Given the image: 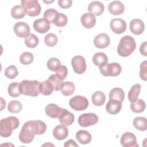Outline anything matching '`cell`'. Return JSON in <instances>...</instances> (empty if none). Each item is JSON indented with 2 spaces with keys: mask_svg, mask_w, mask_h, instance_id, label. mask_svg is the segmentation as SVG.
Here are the masks:
<instances>
[{
  "mask_svg": "<svg viewBox=\"0 0 147 147\" xmlns=\"http://www.w3.org/2000/svg\"><path fill=\"white\" fill-rule=\"evenodd\" d=\"M136 44L133 37L126 35L122 37L119 42L117 52L122 57H127L135 50Z\"/></svg>",
  "mask_w": 147,
  "mask_h": 147,
  "instance_id": "obj_1",
  "label": "cell"
},
{
  "mask_svg": "<svg viewBox=\"0 0 147 147\" xmlns=\"http://www.w3.org/2000/svg\"><path fill=\"white\" fill-rule=\"evenodd\" d=\"M19 120L16 117L10 116L3 118L0 121V135L3 137H8L11 135L12 131L19 126Z\"/></svg>",
  "mask_w": 147,
  "mask_h": 147,
  "instance_id": "obj_2",
  "label": "cell"
},
{
  "mask_svg": "<svg viewBox=\"0 0 147 147\" xmlns=\"http://www.w3.org/2000/svg\"><path fill=\"white\" fill-rule=\"evenodd\" d=\"M40 83L36 80H24L21 81L20 83L21 94L32 97L37 96L40 93Z\"/></svg>",
  "mask_w": 147,
  "mask_h": 147,
  "instance_id": "obj_3",
  "label": "cell"
},
{
  "mask_svg": "<svg viewBox=\"0 0 147 147\" xmlns=\"http://www.w3.org/2000/svg\"><path fill=\"white\" fill-rule=\"evenodd\" d=\"M21 5L29 16H37L41 12V6L37 0H23L21 1Z\"/></svg>",
  "mask_w": 147,
  "mask_h": 147,
  "instance_id": "obj_4",
  "label": "cell"
},
{
  "mask_svg": "<svg viewBox=\"0 0 147 147\" xmlns=\"http://www.w3.org/2000/svg\"><path fill=\"white\" fill-rule=\"evenodd\" d=\"M100 73L105 76H117L121 74L122 68L117 63H107L99 67Z\"/></svg>",
  "mask_w": 147,
  "mask_h": 147,
  "instance_id": "obj_5",
  "label": "cell"
},
{
  "mask_svg": "<svg viewBox=\"0 0 147 147\" xmlns=\"http://www.w3.org/2000/svg\"><path fill=\"white\" fill-rule=\"evenodd\" d=\"M24 126L28 128L34 135L42 134L47 130L46 124L40 120L29 121L25 122Z\"/></svg>",
  "mask_w": 147,
  "mask_h": 147,
  "instance_id": "obj_6",
  "label": "cell"
},
{
  "mask_svg": "<svg viewBox=\"0 0 147 147\" xmlns=\"http://www.w3.org/2000/svg\"><path fill=\"white\" fill-rule=\"evenodd\" d=\"M69 104L70 107L75 111H83L88 106L87 99L81 95H76L69 100Z\"/></svg>",
  "mask_w": 147,
  "mask_h": 147,
  "instance_id": "obj_7",
  "label": "cell"
},
{
  "mask_svg": "<svg viewBox=\"0 0 147 147\" xmlns=\"http://www.w3.org/2000/svg\"><path fill=\"white\" fill-rule=\"evenodd\" d=\"M98 121V116L94 113H84L78 118V123L82 127H88L96 124Z\"/></svg>",
  "mask_w": 147,
  "mask_h": 147,
  "instance_id": "obj_8",
  "label": "cell"
},
{
  "mask_svg": "<svg viewBox=\"0 0 147 147\" xmlns=\"http://www.w3.org/2000/svg\"><path fill=\"white\" fill-rule=\"evenodd\" d=\"M71 64L73 70L76 74H82L86 70V60L82 56H74L71 60Z\"/></svg>",
  "mask_w": 147,
  "mask_h": 147,
  "instance_id": "obj_9",
  "label": "cell"
},
{
  "mask_svg": "<svg viewBox=\"0 0 147 147\" xmlns=\"http://www.w3.org/2000/svg\"><path fill=\"white\" fill-rule=\"evenodd\" d=\"M120 142L124 147H138L135 135L131 132L123 133L121 138Z\"/></svg>",
  "mask_w": 147,
  "mask_h": 147,
  "instance_id": "obj_10",
  "label": "cell"
},
{
  "mask_svg": "<svg viewBox=\"0 0 147 147\" xmlns=\"http://www.w3.org/2000/svg\"><path fill=\"white\" fill-rule=\"evenodd\" d=\"M14 33L19 37L26 38L30 34V27L25 22H17L13 28Z\"/></svg>",
  "mask_w": 147,
  "mask_h": 147,
  "instance_id": "obj_11",
  "label": "cell"
},
{
  "mask_svg": "<svg viewBox=\"0 0 147 147\" xmlns=\"http://www.w3.org/2000/svg\"><path fill=\"white\" fill-rule=\"evenodd\" d=\"M110 26L114 33L121 34L126 29V23L121 18H114L111 21Z\"/></svg>",
  "mask_w": 147,
  "mask_h": 147,
  "instance_id": "obj_12",
  "label": "cell"
},
{
  "mask_svg": "<svg viewBox=\"0 0 147 147\" xmlns=\"http://www.w3.org/2000/svg\"><path fill=\"white\" fill-rule=\"evenodd\" d=\"M33 26L34 29L39 33H45L47 32L50 28V23L44 18L35 20Z\"/></svg>",
  "mask_w": 147,
  "mask_h": 147,
  "instance_id": "obj_13",
  "label": "cell"
},
{
  "mask_svg": "<svg viewBox=\"0 0 147 147\" xmlns=\"http://www.w3.org/2000/svg\"><path fill=\"white\" fill-rule=\"evenodd\" d=\"M58 118L61 124L65 126H69L73 123L75 117L72 113L68 111L67 109L62 108L61 112Z\"/></svg>",
  "mask_w": 147,
  "mask_h": 147,
  "instance_id": "obj_14",
  "label": "cell"
},
{
  "mask_svg": "<svg viewBox=\"0 0 147 147\" xmlns=\"http://www.w3.org/2000/svg\"><path fill=\"white\" fill-rule=\"evenodd\" d=\"M94 44L96 48H105L110 44L109 36L106 33H100L97 35L94 39Z\"/></svg>",
  "mask_w": 147,
  "mask_h": 147,
  "instance_id": "obj_15",
  "label": "cell"
},
{
  "mask_svg": "<svg viewBox=\"0 0 147 147\" xmlns=\"http://www.w3.org/2000/svg\"><path fill=\"white\" fill-rule=\"evenodd\" d=\"M129 26L130 32L136 35H139L142 33L145 28L144 24L140 19L132 20L130 22Z\"/></svg>",
  "mask_w": 147,
  "mask_h": 147,
  "instance_id": "obj_16",
  "label": "cell"
},
{
  "mask_svg": "<svg viewBox=\"0 0 147 147\" xmlns=\"http://www.w3.org/2000/svg\"><path fill=\"white\" fill-rule=\"evenodd\" d=\"M68 134V130L65 125H59L53 130L54 137L58 140H63L66 138Z\"/></svg>",
  "mask_w": 147,
  "mask_h": 147,
  "instance_id": "obj_17",
  "label": "cell"
},
{
  "mask_svg": "<svg viewBox=\"0 0 147 147\" xmlns=\"http://www.w3.org/2000/svg\"><path fill=\"white\" fill-rule=\"evenodd\" d=\"M104 9V5L99 1H93L91 2L88 6V11L94 16L101 15L103 13Z\"/></svg>",
  "mask_w": 147,
  "mask_h": 147,
  "instance_id": "obj_18",
  "label": "cell"
},
{
  "mask_svg": "<svg viewBox=\"0 0 147 147\" xmlns=\"http://www.w3.org/2000/svg\"><path fill=\"white\" fill-rule=\"evenodd\" d=\"M122 103L115 99H109L106 106V110L110 114H117L121 110Z\"/></svg>",
  "mask_w": 147,
  "mask_h": 147,
  "instance_id": "obj_19",
  "label": "cell"
},
{
  "mask_svg": "<svg viewBox=\"0 0 147 147\" xmlns=\"http://www.w3.org/2000/svg\"><path fill=\"white\" fill-rule=\"evenodd\" d=\"M34 137V134L26 127L24 125L19 134L20 140L24 144H29L31 142Z\"/></svg>",
  "mask_w": 147,
  "mask_h": 147,
  "instance_id": "obj_20",
  "label": "cell"
},
{
  "mask_svg": "<svg viewBox=\"0 0 147 147\" xmlns=\"http://www.w3.org/2000/svg\"><path fill=\"white\" fill-rule=\"evenodd\" d=\"M80 21L84 28L90 29L95 26L96 19L95 17L92 14L86 13L81 16Z\"/></svg>",
  "mask_w": 147,
  "mask_h": 147,
  "instance_id": "obj_21",
  "label": "cell"
},
{
  "mask_svg": "<svg viewBox=\"0 0 147 147\" xmlns=\"http://www.w3.org/2000/svg\"><path fill=\"white\" fill-rule=\"evenodd\" d=\"M109 12L113 15H119L123 13L125 10L124 5L119 1H114L109 3L108 6Z\"/></svg>",
  "mask_w": 147,
  "mask_h": 147,
  "instance_id": "obj_22",
  "label": "cell"
},
{
  "mask_svg": "<svg viewBox=\"0 0 147 147\" xmlns=\"http://www.w3.org/2000/svg\"><path fill=\"white\" fill-rule=\"evenodd\" d=\"M45 113L48 116L53 118H58L62 110V108L59 107L54 103L47 105L45 108Z\"/></svg>",
  "mask_w": 147,
  "mask_h": 147,
  "instance_id": "obj_23",
  "label": "cell"
},
{
  "mask_svg": "<svg viewBox=\"0 0 147 147\" xmlns=\"http://www.w3.org/2000/svg\"><path fill=\"white\" fill-rule=\"evenodd\" d=\"M76 139L82 144H87L91 141V135L86 130H80L76 133Z\"/></svg>",
  "mask_w": 147,
  "mask_h": 147,
  "instance_id": "obj_24",
  "label": "cell"
},
{
  "mask_svg": "<svg viewBox=\"0 0 147 147\" xmlns=\"http://www.w3.org/2000/svg\"><path fill=\"white\" fill-rule=\"evenodd\" d=\"M125 94L123 90L119 87L113 88L109 92V99H115L122 103L124 100Z\"/></svg>",
  "mask_w": 147,
  "mask_h": 147,
  "instance_id": "obj_25",
  "label": "cell"
},
{
  "mask_svg": "<svg viewBox=\"0 0 147 147\" xmlns=\"http://www.w3.org/2000/svg\"><path fill=\"white\" fill-rule=\"evenodd\" d=\"M92 62L95 65L101 67L108 62V58L106 55L102 52H98L94 54L92 57Z\"/></svg>",
  "mask_w": 147,
  "mask_h": 147,
  "instance_id": "obj_26",
  "label": "cell"
},
{
  "mask_svg": "<svg viewBox=\"0 0 147 147\" xmlns=\"http://www.w3.org/2000/svg\"><path fill=\"white\" fill-rule=\"evenodd\" d=\"M91 100L94 105L96 106H100L105 102L106 96L103 92L98 91L92 94Z\"/></svg>",
  "mask_w": 147,
  "mask_h": 147,
  "instance_id": "obj_27",
  "label": "cell"
},
{
  "mask_svg": "<svg viewBox=\"0 0 147 147\" xmlns=\"http://www.w3.org/2000/svg\"><path fill=\"white\" fill-rule=\"evenodd\" d=\"M39 90L42 95H49L52 93L53 87L48 80H46L40 83Z\"/></svg>",
  "mask_w": 147,
  "mask_h": 147,
  "instance_id": "obj_28",
  "label": "cell"
},
{
  "mask_svg": "<svg viewBox=\"0 0 147 147\" xmlns=\"http://www.w3.org/2000/svg\"><path fill=\"white\" fill-rule=\"evenodd\" d=\"M26 11L22 5H16L11 9V16L15 19H21L25 16Z\"/></svg>",
  "mask_w": 147,
  "mask_h": 147,
  "instance_id": "obj_29",
  "label": "cell"
},
{
  "mask_svg": "<svg viewBox=\"0 0 147 147\" xmlns=\"http://www.w3.org/2000/svg\"><path fill=\"white\" fill-rule=\"evenodd\" d=\"M141 91V85L140 84H136L133 85L128 92L129 100L131 103L135 102L138 98Z\"/></svg>",
  "mask_w": 147,
  "mask_h": 147,
  "instance_id": "obj_30",
  "label": "cell"
},
{
  "mask_svg": "<svg viewBox=\"0 0 147 147\" xmlns=\"http://www.w3.org/2000/svg\"><path fill=\"white\" fill-rule=\"evenodd\" d=\"M133 126L140 131H145L147 129V119L142 117H136L133 119Z\"/></svg>",
  "mask_w": 147,
  "mask_h": 147,
  "instance_id": "obj_31",
  "label": "cell"
},
{
  "mask_svg": "<svg viewBox=\"0 0 147 147\" xmlns=\"http://www.w3.org/2000/svg\"><path fill=\"white\" fill-rule=\"evenodd\" d=\"M75 84L71 82H63L61 88V93L64 96H69L72 95L75 91Z\"/></svg>",
  "mask_w": 147,
  "mask_h": 147,
  "instance_id": "obj_32",
  "label": "cell"
},
{
  "mask_svg": "<svg viewBox=\"0 0 147 147\" xmlns=\"http://www.w3.org/2000/svg\"><path fill=\"white\" fill-rule=\"evenodd\" d=\"M130 109L135 113H142L145 109V103L143 100L137 99L135 102L131 103Z\"/></svg>",
  "mask_w": 147,
  "mask_h": 147,
  "instance_id": "obj_33",
  "label": "cell"
},
{
  "mask_svg": "<svg viewBox=\"0 0 147 147\" xmlns=\"http://www.w3.org/2000/svg\"><path fill=\"white\" fill-rule=\"evenodd\" d=\"M7 92L9 95L11 97H18L20 95V83L18 82H13L10 83L8 87Z\"/></svg>",
  "mask_w": 147,
  "mask_h": 147,
  "instance_id": "obj_34",
  "label": "cell"
},
{
  "mask_svg": "<svg viewBox=\"0 0 147 147\" xmlns=\"http://www.w3.org/2000/svg\"><path fill=\"white\" fill-rule=\"evenodd\" d=\"M38 42L39 39L38 37L34 34H30L25 38V44L29 48H35L38 44Z\"/></svg>",
  "mask_w": 147,
  "mask_h": 147,
  "instance_id": "obj_35",
  "label": "cell"
},
{
  "mask_svg": "<svg viewBox=\"0 0 147 147\" xmlns=\"http://www.w3.org/2000/svg\"><path fill=\"white\" fill-rule=\"evenodd\" d=\"M48 80L52 85L53 87V90L59 91L61 90V86L63 82L55 74L51 75V76H49Z\"/></svg>",
  "mask_w": 147,
  "mask_h": 147,
  "instance_id": "obj_36",
  "label": "cell"
},
{
  "mask_svg": "<svg viewBox=\"0 0 147 147\" xmlns=\"http://www.w3.org/2000/svg\"><path fill=\"white\" fill-rule=\"evenodd\" d=\"M68 21V18L63 13H58L55 18L53 24L58 27H63L64 26Z\"/></svg>",
  "mask_w": 147,
  "mask_h": 147,
  "instance_id": "obj_37",
  "label": "cell"
},
{
  "mask_svg": "<svg viewBox=\"0 0 147 147\" xmlns=\"http://www.w3.org/2000/svg\"><path fill=\"white\" fill-rule=\"evenodd\" d=\"M22 106L20 102L18 100H12L8 104L7 109L11 113H18L21 111Z\"/></svg>",
  "mask_w": 147,
  "mask_h": 147,
  "instance_id": "obj_38",
  "label": "cell"
},
{
  "mask_svg": "<svg viewBox=\"0 0 147 147\" xmlns=\"http://www.w3.org/2000/svg\"><path fill=\"white\" fill-rule=\"evenodd\" d=\"M58 41V38L56 34L52 33L47 34L44 38L45 44L49 47L55 46Z\"/></svg>",
  "mask_w": 147,
  "mask_h": 147,
  "instance_id": "obj_39",
  "label": "cell"
},
{
  "mask_svg": "<svg viewBox=\"0 0 147 147\" xmlns=\"http://www.w3.org/2000/svg\"><path fill=\"white\" fill-rule=\"evenodd\" d=\"M18 74V70L16 67L14 65H10L6 68L5 70V75L6 78L10 79H14Z\"/></svg>",
  "mask_w": 147,
  "mask_h": 147,
  "instance_id": "obj_40",
  "label": "cell"
},
{
  "mask_svg": "<svg viewBox=\"0 0 147 147\" xmlns=\"http://www.w3.org/2000/svg\"><path fill=\"white\" fill-rule=\"evenodd\" d=\"M20 61L24 65H29L33 61V55L30 52H25L21 55Z\"/></svg>",
  "mask_w": 147,
  "mask_h": 147,
  "instance_id": "obj_41",
  "label": "cell"
},
{
  "mask_svg": "<svg viewBox=\"0 0 147 147\" xmlns=\"http://www.w3.org/2000/svg\"><path fill=\"white\" fill-rule=\"evenodd\" d=\"M59 13L53 9H48L44 13V18L49 23H53L55 18Z\"/></svg>",
  "mask_w": 147,
  "mask_h": 147,
  "instance_id": "obj_42",
  "label": "cell"
},
{
  "mask_svg": "<svg viewBox=\"0 0 147 147\" xmlns=\"http://www.w3.org/2000/svg\"><path fill=\"white\" fill-rule=\"evenodd\" d=\"M60 65L61 63L60 60L55 57H52L49 59L47 63L48 68L52 71H55Z\"/></svg>",
  "mask_w": 147,
  "mask_h": 147,
  "instance_id": "obj_43",
  "label": "cell"
},
{
  "mask_svg": "<svg viewBox=\"0 0 147 147\" xmlns=\"http://www.w3.org/2000/svg\"><path fill=\"white\" fill-rule=\"evenodd\" d=\"M67 74L68 69L65 65H60L55 71V75L62 81L66 78V76H67Z\"/></svg>",
  "mask_w": 147,
  "mask_h": 147,
  "instance_id": "obj_44",
  "label": "cell"
},
{
  "mask_svg": "<svg viewBox=\"0 0 147 147\" xmlns=\"http://www.w3.org/2000/svg\"><path fill=\"white\" fill-rule=\"evenodd\" d=\"M147 75V65L146 61L142 62L140 64V76L141 79L146 81Z\"/></svg>",
  "mask_w": 147,
  "mask_h": 147,
  "instance_id": "obj_45",
  "label": "cell"
},
{
  "mask_svg": "<svg viewBox=\"0 0 147 147\" xmlns=\"http://www.w3.org/2000/svg\"><path fill=\"white\" fill-rule=\"evenodd\" d=\"M72 1L71 0H59L58 4L59 6L63 9H67L72 6Z\"/></svg>",
  "mask_w": 147,
  "mask_h": 147,
  "instance_id": "obj_46",
  "label": "cell"
},
{
  "mask_svg": "<svg viewBox=\"0 0 147 147\" xmlns=\"http://www.w3.org/2000/svg\"><path fill=\"white\" fill-rule=\"evenodd\" d=\"M146 44H147V42L145 41L141 44V46L140 48V52L141 54L145 56H147V53H146V46L147 45H146Z\"/></svg>",
  "mask_w": 147,
  "mask_h": 147,
  "instance_id": "obj_47",
  "label": "cell"
},
{
  "mask_svg": "<svg viewBox=\"0 0 147 147\" xmlns=\"http://www.w3.org/2000/svg\"><path fill=\"white\" fill-rule=\"evenodd\" d=\"M64 146L65 147H69V146H76L78 147V144L76 143V142L72 140H69L68 141H67L64 144Z\"/></svg>",
  "mask_w": 147,
  "mask_h": 147,
  "instance_id": "obj_48",
  "label": "cell"
}]
</instances>
